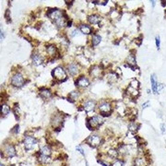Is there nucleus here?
Wrapping results in <instances>:
<instances>
[{
  "instance_id": "obj_1",
  "label": "nucleus",
  "mask_w": 166,
  "mask_h": 166,
  "mask_svg": "<svg viewBox=\"0 0 166 166\" xmlns=\"http://www.w3.org/2000/svg\"><path fill=\"white\" fill-rule=\"evenodd\" d=\"M49 18L54 21V23L59 28H62L66 25V19H64L62 11L59 9H52L48 12Z\"/></svg>"
},
{
  "instance_id": "obj_2",
  "label": "nucleus",
  "mask_w": 166,
  "mask_h": 166,
  "mask_svg": "<svg viewBox=\"0 0 166 166\" xmlns=\"http://www.w3.org/2000/svg\"><path fill=\"white\" fill-rule=\"evenodd\" d=\"M103 123V116L102 115H96V116L89 118V120L87 122V127L91 130H93V128L99 127V126H101Z\"/></svg>"
},
{
  "instance_id": "obj_3",
  "label": "nucleus",
  "mask_w": 166,
  "mask_h": 166,
  "mask_svg": "<svg viewBox=\"0 0 166 166\" xmlns=\"http://www.w3.org/2000/svg\"><path fill=\"white\" fill-rule=\"evenodd\" d=\"M23 145L26 150L30 151L34 150V148L37 145V140L35 138H33L31 136H25L24 140H23Z\"/></svg>"
},
{
  "instance_id": "obj_4",
  "label": "nucleus",
  "mask_w": 166,
  "mask_h": 166,
  "mask_svg": "<svg viewBox=\"0 0 166 166\" xmlns=\"http://www.w3.org/2000/svg\"><path fill=\"white\" fill-rule=\"evenodd\" d=\"M86 142L92 148H96L98 146L101 145L102 143V137L99 136L97 134H92L91 136H89V138L86 139Z\"/></svg>"
},
{
  "instance_id": "obj_5",
  "label": "nucleus",
  "mask_w": 166,
  "mask_h": 166,
  "mask_svg": "<svg viewBox=\"0 0 166 166\" xmlns=\"http://www.w3.org/2000/svg\"><path fill=\"white\" fill-rule=\"evenodd\" d=\"M52 75L55 80H65L66 79V73L64 70V68H61V66H57V68H55L53 70Z\"/></svg>"
},
{
  "instance_id": "obj_6",
  "label": "nucleus",
  "mask_w": 166,
  "mask_h": 166,
  "mask_svg": "<svg viewBox=\"0 0 166 166\" xmlns=\"http://www.w3.org/2000/svg\"><path fill=\"white\" fill-rule=\"evenodd\" d=\"M10 82L14 87H21L22 85L24 84V79H23V76H22L20 73H16L12 76L10 80Z\"/></svg>"
},
{
  "instance_id": "obj_7",
  "label": "nucleus",
  "mask_w": 166,
  "mask_h": 166,
  "mask_svg": "<svg viewBox=\"0 0 166 166\" xmlns=\"http://www.w3.org/2000/svg\"><path fill=\"white\" fill-rule=\"evenodd\" d=\"M99 111L100 113L103 115H108L107 114L111 113V110H112V107H111V104L107 102H102L99 104Z\"/></svg>"
},
{
  "instance_id": "obj_8",
  "label": "nucleus",
  "mask_w": 166,
  "mask_h": 166,
  "mask_svg": "<svg viewBox=\"0 0 166 166\" xmlns=\"http://www.w3.org/2000/svg\"><path fill=\"white\" fill-rule=\"evenodd\" d=\"M5 154H6V156L7 158H9V159L16 156V149H15V147L13 145H11V144L6 146V148H5Z\"/></svg>"
},
{
  "instance_id": "obj_9",
  "label": "nucleus",
  "mask_w": 166,
  "mask_h": 166,
  "mask_svg": "<svg viewBox=\"0 0 166 166\" xmlns=\"http://www.w3.org/2000/svg\"><path fill=\"white\" fill-rule=\"evenodd\" d=\"M76 85L80 88H87V87H89V85H90V81H89V80L86 77H80L77 79Z\"/></svg>"
},
{
  "instance_id": "obj_10",
  "label": "nucleus",
  "mask_w": 166,
  "mask_h": 166,
  "mask_svg": "<svg viewBox=\"0 0 166 166\" xmlns=\"http://www.w3.org/2000/svg\"><path fill=\"white\" fill-rule=\"evenodd\" d=\"M31 60H32V64L34 65V66H40L42 64V57L41 54H37V53H34V54H32L31 55Z\"/></svg>"
},
{
  "instance_id": "obj_11",
  "label": "nucleus",
  "mask_w": 166,
  "mask_h": 166,
  "mask_svg": "<svg viewBox=\"0 0 166 166\" xmlns=\"http://www.w3.org/2000/svg\"><path fill=\"white\" fill-rule=\"evenodd\" d=\"M52 125L53 127L55 128V127H59L63 125V119H62V116L58 115H55L53 119H52Z\"/></svg>"
},
{
  "instance_id": "obj_12",
  "label": "nucleus",
  "mask_w": 166,
  "mask_h": 166,
  "mask_svg": "<svg viewBox=\"0 0 166 166\" xmlns=\"http://www.w3.org/2000/svg\"><path fill=\"white\" fill-rule=\"evenodd\" d=\"M68 70L71 76H75L79 73V66L76 63H71L68 66Z\"/></svg>"
},
{
  "instance_id": "obj_13",
  "label": "nucleus",
  "mask_w": 166,
  "mask_h": 166,
  "mask_svg": "<svg viewBox=\"0 0 166 166\" xmlns=\"http://www.w3.org/2000/svg\"><path fill=\"white\" fill-rule=\"evenodd\" d=\"M84 110L86 112H91V111H93L95 108V102L92 101V100H89V101H86L84 103Z\"/></svg>"
},
{
  "instance_id": "obj_14",
  "label": "nucleus",
  "mask_w": 166,
  "mask_h": 166,
  "mask_svg": "<svg viewBox=\"0 0 166 166\" xmlns=\"http://www.w3.org/2000/svg\"><path fill=\"white\" fill-rule=\"evenodd\" d=\"M101 73H102V69L100 68V66H92L91 69V76L93 77H99L100 76H101Z\"/></svg>"
},
{
  "instance_id": "obj_15",
  "label": "nucleus",
  "mask_w": 166,
  "mask_h": 166,
  "mask_svg": "<svg viewBox=\"0 0 166 166\" xmlns=\"http://www.w3.org/2000/svg\"><path fill=\"white\" fill-rule=\"evenodd\" d=\"M150 82H151L152 92H153V93L156 94V93H157L158 84H157V80H156V76H155L154 74H153V75H151V77H150Z\"/></svg>"
},
{
  "instance_id": "obj_16",
  "label": "nucleus",
  "mask_w": 166,
  "mask_h": 166,
  "mask_svg": "<svg viewBox=\"0 0 166 166\" xmlns=\"http://www.w3.org/2000/svg\"><path fill=\"white\" fill-rule=\"evenodd\" d=\"M80 31L83 33V34H86V35H89V34H91L92 33V28L89 26V25H86V24H81L80 26Z\"/></svg>"
},
{
  "instance_id": "obj_17",
  "label": "nucleus",
  "mask_w": 166,
  "mask_h": 166,
  "mask_svg": "<svg viewBox=\"0 0 166 166\" xmlns=\"http://www.w3.org/2000/svg\"><path fill=\"white\" fill-rule=\"evenodd\" d=\"M52 153V150L50 147L48 146H44L42 148H41L40 151H39V154L41 155H44V156H50Z\"/></svg>"
},
{
  "instance_id": "obj_18",
  "label": "nucleus",
  "mask_w": 166,
  "mask_h": 166,
  "mask_svg": "<svg viewBox=\"0 0 166 166\" xmlns=\"http://www.w3.org/2000/svg\"><path fill=\"white\" fill-rule=\"evenodd\" d=\"M88 20L91 24H98L99 22L101 21V18H100L98 15L93 14V15H91L90 17H89Z\"/></svg>"
},
{
  "instance_id": "obj_19",
  "label": "nucleus",
  "mask_w": 166,
  "mask_h": 166,
  "mask_svg": "<svg viewBox=\"0 0 166 166\" xmlns=\"http://www.w3.org/2000/svg\"><path fill=\"white\" fill-rule=\"evenodd\" d=\"M38 161L42 163V164H48L52 162V159L50 158V156H44V155H41L38 157Z\"/></svg>"
},
{
  "instance_id": "obj_20",
  "label": "nucleus",
  "mask_w": 166,
  "mask_h": 166,
  "mask_svg": "<svg viewBox=\"0 0 166 166\" xmlns=\"http://www.w3.org/2000/svg\"><path fill=\"white\" fill-rule=\"evenodd\" d=\"M40 95L43 99H49L52 97V92L49 90H47V89H42L40 92Z\"/></svg>"
},
{
  "instance_id": "obj_21",
  "label": "nucleus",
  "mask_w": 166,
  "mask_h": 166,
  "mask_svg": "<svg viewBox=\"0 0 166 166\" xmlns=\"http://www.w3.org/2000/svg\"><path fill=\"white\" fill-rule=\"evenodd\" d=\"M134 166H146V159L143 157L136 158Z\"/></svg>"
},
{
  "instance_id": "obj_22",
  "label": "nucleus",
  "mask_w": 166,
  "mask_h": 166,
  "mask_svg": "<svg viewBox=\"0 0 166 166\" xmlns=\"http://www.w3.org/2000/svg\"><path fill=\"white\" fill-rule=\"evenodd\" d=\"M46 52L50 57H54V55H55V54H57V47L54 45H48L46 48Z\"/></svg>"
},
{
  "instance_id": "obj_23",
  "label": "nucleus",
  "mask_w": 166,
  "mask_h": 166,
  "mask_svg": "<svg viewBox=\"0 0 166 166\" xmlns=\"http://www.w3.org/2000/svg\"><path fill=\"white\" fill-rule=\"evenodd\" d=\"M101 40H102V37L100 36L99 34H94L92 38V45H98V44L101 42Z\"/></svg>"
},
{
  "instance_id": "obj_24",
  "label": "nucleus",
  "mask_w": 166,
  "mask_h": 166,
  "mask_svg": "<svg viewBox=\"0 0 166 166\" xmlns=\"http://www.w3.org/2000/svg\"><path fill=\"white\" fill-rule=\"evenodd\" d=\"M9 111H10V108L8 107V105L7 104H2L1 106V113L3 115H7V114L9 113Z\"/></svg>"
},
{
  "instance_id": "obj_25",
  "label": "nucleus",
  "mask_w": 166,
  "mask_h": 166,
  "mask_svg": "<svg viewBox=\"0 0 166 166\" xmlns=\"http://www.w3.org/2000/svg\"><path fill=\"white\" fill-rule=\"evenodd\" d=\"M108 155L111 158H116L117 155H118V152L115 150H108Z\"/></svg>"
},
{
  "instance_id": "obj_26",
  "label": "nucleus",
  "mask_w": 166,
  "mask_h": 166,
  "mask_svg": "<svg viewBox=\"0 0 166 166\" xmlns=\"http://www.w3.org/2000/svg\"><path fill=\"white\" fill-rule=\"evenodd\" d=\"M138 126L135 123H131L129 125V130L132 131V132H136L138 131Z\"/></svg>"
},
{
  "instance_id": "obj_27",
  "label": "nucleus",
  "mask_w": 166,
  "mask_h": 166,
  "mask_svg": "<svg viewBox=\"0 0 166 166\" xmlns=\"http://www.w3.org/2000/svg\"><path fill=\"white\" fill-rule=\"evenodd\" d=\"M123 165H124L123 162L120 161V160H116V161H115V162H113V164H112V166H123Z\"/></svg>"
},
{
  "instance_id": "obj_28",
  "label": "nucleus",
  "mask_w": 166,
  "mask_h": 166,
  "mask_svg": "<svg viewBox=\"0 0 166 166\" xmlns=\"http://www.w3.org/2000/svg\"><path fill=\"white\" fill-rule=\"evenodd\" d=\"M77 96H79V92H73L70 93V98L73 100H76L77 98Z\"/></svg>"
},
{
  "instance_id": "obj_29",
  "label": "nucleus",
  "mask_w": 166,
  "mask_h": 166,
  "mask_svg": "<svg viewBox=\"0 0 166 166\" xmlns=\"http://www.w3.org/2000/svg\"><path fill=\"white\" fill-rule=\"evenodd\" d=\"M76 149H77V151H79L80 153H81V154L83 155V156H84V155H85V153H84V150H82V148H81L80 146H77Z\"/></svg>"
},
{
  "instance_id": "obj_30",
  "label": "nucleus",
  "mask_w": 166,
  "mask_h": 166,
  "mask_svg": "<svg viewBox=\"0 0 166 166\" xmlns=\"http://www.w3.org/2000/svg\"><path fill=\"white\" fill-rule=\"evenodd\" d=\"M156 46H157L158 49L160 48V37L159 36L156 37Z\"/></svg>"
},
{
  "instance_id": "obj_31",
  "label": "nucleus",
  "mask_w": 166,
  "mask_h": 166,
  "mask_svg": "<svg viewBox=\"0 0 166 166\" xmlns=\"http://www.w3.org/2000/svg\"><path fill=\"white\" fill-rule=\"evenodd\" d=\"M77 30H75V31H71V33H70V36H71V37H74V36H76V35H77Z\"/></svg>"
},
{
  "instance_id": "obj_32",
  "label": "nucleus",
  "mask_w": 166,
  "mask_h": 166,
  "mask_svg": "<svg viewBox=\"0 0 166 166\" xmlns=\"http://www.w3.org/2000/svg\"><path fill=\"white\" fill-rule=\"evenodd\" d=\"M161 131H162V133L163 134L164 131H165V125H164V124H162V125H161Z\"/></svg>"
},
{
  "instance_id": "obj_33",
  "label": "nucleus",
  "mask_w": 166,
  "mask_h": 166,
  "mask_svg": "<svg viewBox=\"0 0 166 166\" xmlns=\"http://www.w3.org/2000/svg\"><path fill=\"white\" fill-rule=\"evenodd\" d=\"M148 105H150V102L145 103H144V104L142 105V107H143V108H147V106H148Z\"/></svg>"
},
{
  "instance_id": "obj_34",
  "label": "nucleus",
  "mask_w": 166,
  "mask_h": 166,
  "mask_svg": "<svg viewBox=\"0 0 166 166\" xmlns=\"http://www.w3.org/2000/svg\"><path fill=\"white\" fill-rule=\"evenodd\" d=\"M3 38H4V34H3V31L1 30V40H3Z\"/></svg>"
},
{
  "instance_id": "obj_35",
  "label": "nucleus",
  "mask_w": 166,
  "mask_h": 166,
  "mask_svg": "<svg viewBox=\"0 0 166 166\" xmlns=\"http://www.w3.org/2000/svg\"><path fill=\"white\" fill-rule=\"evenodd\" d=\"M0 166H6L5 164H3V163H1V165H0Z\"/></svg>"
},
{
  "instance_id": "obj_36",
  "label": "nucleus",
  "mask_w": 166,
  "mask_h": 166,
  "mask_svg": "<svg viewBox=\"0 0 166 166\" xmlns=\"http://www.w3.org/2000/svg\"><path fill=\"white\" fill-rule=\"evenodd\" d=\"M10 166H15V165H10Z\"/></svg>"
}]
</instances>
